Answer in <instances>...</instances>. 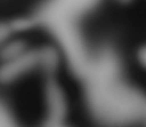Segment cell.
Instances as JSON below:
<instances>
[{
    "label": "cell",
    "mask_w": 146,
    "mask_h": 127,
    "mask_svg": "<svg viewBox=\"0 0 146 127\" xmlns=\"http://www.w3.org/2000/svg\"><path fill=\"white\" fill-rule=\"evenodd\" d=\"M21 51H22V45L17 43V44H11L6 47L1 52V55H3V57H17L21 53Z\"/></svg>",
    "instance_id": "cell-1"
},
{
    "label": "cell",
    "mask_w": 146,
    "mask_h": 127,
    "mask_svg": "<svg viewBox=\"0 0 146 127\" xmlns=\"http://www.w3.org/2000/svg\"><path fill=\"white\" fill-rule=\"evenodd\" d=\"M8 33H10V27L4 23H0V43L8 36Z\"/></svg>",
    "instance_id": "cell-2"
}]
</instances>
